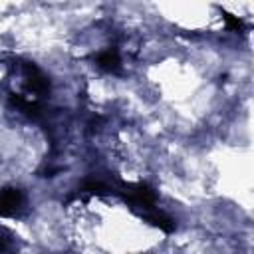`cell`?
Masks as SVG:
<instances>
[{
	"label": "cell",
	"instance_id": "cell-3",
	"mask_svg": "<svg viewBox=\"0 0 254 254\" xmlns=\"http://www.w3.org/2000/svg\"><path fill=\"white\" fill-rule=\"evenodd\" d=\"M95 64L105 71H117L119 69V54L115 50H103L95 56Z\"/></svg>",
	"mask_w": 254,
	"mask_h": 254
},
{
	"label": "cell",
	"instance_id": "cell-2",
	"mask_svg": "<svg viewBox=\"0 0 254 254\" xmlns=\"http://www.w3.org/2000/svg\"><path fill=\"white\" fill-rule=\"evenodd\" d=\"M24 202V194L20 189H4L0 190V216L14 214Z\"/></svg>",
	"mask_w": 254,
	"mask_h": 254
},
{
	"label": "cell",
	"instance_id": "cell-1",
	"mask_svg": "<svg viewBox=\"0 0 254 254\" xmlns=\"http://www.w3.org/2000/svg\"><path fill=\"white\" fill-rule=\"evenodd\" d=\"M22 71H24V85H26L28 93H34L36 97H42L50 91L48 77L34 64H22Z\"/></svg>",
	"mask_w": 254,
	"mask_h": 254
},
{
	"label": "cell",
	"instance_id": "cell-4",
	"mask_svg": "<svg viewBox=\"0 0 254 254\" xmlns=\"http://www.w3.org/2000/svg\"><path fill=\"white\" fill-rule=\"evenodd\" d=\"M222 16H224V20H226V24H228L230 30H234V32L244 30V24H242L240 18H236V16H232V14H228V12H222Z\"/></svg>",
	"mask_w": 254,
	"mask_h": 254
},
{
	"label": "cell",
	"instance_id": "cell-5",
	"mask_svg": "<svg viewBox=\"0 0 254 254\" xmlns=\"http://www.w3.org/2000/svg\"><path fill=\"white\" fill-rule=\"evenodd\" d=\"M10 244H8V238H4L2 236V232H0V250H6Z\"/></svg>",
	"mask_w": 254,
	"mask_h": 254
}]
</instances>
